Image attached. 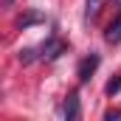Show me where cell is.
Masks as SVG:
<instances>
[{
	"mask_svg": "<svg viewBox=\"0 0 121 121\" xmlns=\"http://www.w3.org/2000/svg\"><path fill=\"white\" fill-rule=\"evenodd\" d=\"M116 3H118V6H121V0H116Z\"/></svg>",
	"mask_w": 121,
	"mask_h": 121,
	"instance_id": "11",
	"label": "cell"
},
{
	"mask_svg": "<svg viewBox=\"0 0 121 121\" xmlns=\"http://www.w3.org/2000/svg\"><path fill=\"white\" fill-rule=\"evenodd\" d=\"M65 51H68V42H65V39H59V37H48V39L39 45V59L54 62V59H59Z\"/></svg>",
	"mask_w": 121,
	"mask_h": 121,
	"instance_id": "1",
	"label": "cell"
},
{
	"mask_svg": "<svg viewBox=\"0 0 121 121\" xmlns=\"http://www.w3.org/2000/svg\"><path fill=\"white\" fill-rule=\"evenodd\" d=\"M82 116V104H79V93H70L62 104V118L65 121H76Z\"/></svg>",
	"mask_w": 121,
	"mask_h": 121,
	"instance_id": "3",
	"label": "cell"
},
{
	"mask_svg": "<svg viewBox=\"0 0 121 121\" xmlns=\"http://www.w3.org/2000/svg\"><path fill=\"white\" fill-rule=\"evenodd\" d=\"M101 11V0H85V23H93Z\"/></svg>",
	"mask_w": 121,
	"mask_h": 121,
	"instance_id": "5",
	"label": "cell"
},
{
	"mask_svg": "<svg viewBox=\"0 0 121 121\" xmlns=\"http://www.w3.org/2000/svg\"><path fill=\"white\" fill-rule=\"evenodd\" d=\"M14 6V0H3V9H11Z\"/></svg>",
	"mask_w": 121,
	"mask_h": 121,
	"instance_id": "10",
	"label": "cell"
},
{
	"mask_svg": "<svg viewBox=\"0 0 121 121\" xmlns=\"http://www.w3.org/2000/svg\"><path fill=\"white\" fill-rule=\"evenodd\" d=\"M104 121H121V110H107L104 113Z\"/></svg>",
	"mask_w": 121,
	"mask_h": 121,
	"instance_id": "9",
	"label": "cell"
},
{
	"mask_svg": "<svg viewBox=\"0 0 121 121\" xmlns=\"http://www.w3.org/2000/svg\"><path fill=\"white\" fill-rule=\"evenodd\" d=\"M118 90H121V76H113V79L104 85V93H107V96H116Z\"/></svg>",
	"mask_w": 121,
	"mask_h": 121,
	"instance_id": "8",
	"label": "cell"
},
{
	"mask_svg": "<svg viewBox=\"0 0 121 121\" xmlns=\"http://www.w3.org/2000/svg\"><path fill=\"white\" fill-rule=\"evenodd\" d=\"M17 56H20V62H23V65H28V62H34V59H39V54H37L34 48H23V51H20Z\"/></svg>",
	"mask_w": 121,
	"mask_h": 121,
	"instance_id": "7",
	"label": "cell"
},
{
	"mask_svg": "<svg viewBox=\"0 0 121 121\" xmlns=\"http://www.w3.org/2000/svg\"><path fill=\"white\" fill-rule=\"evenodd\" d=\"M104 39H107L110 45H118V42H121V14L116 17V23H110V28H107V34H104Z\"/></svg>",
	"mask_w": 121,
	"mask_h": 121,
	"instance_id": "4",
	"label": "cell"
},
{
	"mask_svg": "<svg viewBox=\"0 0 121 121\" xmlns=\"http://www.w3.org/2000/svg\"><path fill=\"white\" fill-rule=\"evenodd\" d=\"M99 62H101V56H99V54H90V56H85V59L79 62V68H76V76H79V85L90 82V76L96 73Z\"/></svg>",
	"mask_w": 121,
	"mask_h": 121,
	"instance_id": "2",
	"label": "cell"
},
{
	"mask_svg": "<svg viewBox=\"0 0 121 121\" xmlns=\"http://www.w3.org/2000/svg\"><path fill=\"white\" fill-rule=\"evenodd\" d=\"M37 23H45V14H39V11H31V14H26V17H20V28H28V26H37Z\"/></svg>",
	"mask_w": 121,
	"mask_h": 121,
	"instance_id": "6",
	"label": "cell"
}]
</instances>
